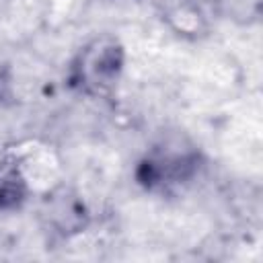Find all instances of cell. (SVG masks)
Wrapping results in <instances>:
<instances>
[{
  "mask_svg": "<svg viewBox=\"0 0 263 263\" xmlns=\"http://www.w3.org/2000/svg\"><path fill=\"white\" fill-rule=\"evenodd\" d=\"M203 166L201 150L181 136H166L154 142L136 162L134 179L150 193H164L187 185Z\"/></svg>",
  "mask_w": 263,
  "mask_h": 263,
  "instance_id": "cell-2",
  "label": "cell"
},
{
  "mask_svg": "<svg viewBox=\"0 0 263 263\" xmlns=\"http://www.w3.org/2000/svg\"><path fill=\"white\" fill-rule=\"evenodd\" d=\"M125 45L111 33L84 41L66 68V84L86 99H107L115 92L125 72Z\"/></svg>",
  "mask_w": 263,
  "mask_h": 263,
  "instance_id": "cell-1",
  "label": "cell"
},
{
  "mask_svg": "<svg viewBox=\"0 0 263 263\" xmlns=\"http://www.w3.org/2000/svg\"><path fill=\"white\" fill-rule=\"evenodd\" d=\"M39 220L53 238L70 240L82 234L90 224V210L84 197L70 185L47 189L39 201Z\"/></svg>",
  "mask_w": 263,
  "mask_h": 263,
  "instance_id": "cell-3",
  "label": "cell"
},
{
  "mask_svg": "<svg viewBox=\"0 0 263 263\" xmlns=\"http://www.w3.org/2000/svg\"><path fill=\"white\" fill-rule=\"evenodd\" d=\"M164 16H166L171 29L177 35H183V37H199V35H203L208 31V23H205L203 14L189 0H183L181 4L171 6Z\"/></svg>",
  "mask_w": 263,
  "mask_h": 263,
  "instance_id": "cell-5",
  "label": "cell"
},
{
  "mask_svg": "<svg viewBox=\"0 0 263 263\" xmlns=\"http://www.w3.org/2000/svg\"><path fill=\"white\" fill-rule=\"evenodd\" d=\"M31 199V181L23 158L4 154L0 158V214L18 212Z\"/></svg>",
  "mask_w": 263,
  "mask_h": 263,
  "instance_id": "cell-4",
  "label": "cell"
}]
</instances>
